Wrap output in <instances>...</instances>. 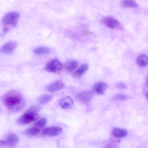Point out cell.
Here are the masks:
<instances>
[{"instance_id":"cell-1","label":"cell","mask_w":148,"mask_h":148,"mask_svg":"<svg viewBox=\"0 0 148 148\" xmlns=\"http://www.w3.org/2000/svg\"><path fill=\"white\" fill-rule=\"evenodd\" d=\"M3 101L5 106L11 111L20 110L24 105L22 95L16 90H11L6 93L3 97Z\"/></svg>"},{"instance_id":"cell-2","label":"cell","mask_w":148,"mask_h":148,"mask_svg":"<svg viewBox=\"0 0 148 148\" xmlns=\"http://www.w3.org/2000/svg\"><path fill=\"white\" fill-rule=\"evenodd\" d=\"M39 117L40 116L37 113L27 110L18 119L17 122L20 125L27 124L38 120Z\"/></svg>"},{"instance_id":"cell-3","label":"cell","mask_w":148,"mask_h":148,"mask_svg":"<svg viewBox=\"0 0 148 148\" xmlns=\"http://www.w3.org/2000/svg\"><path fill=\"white\" fill-rule=\"evenodd\" d=\"M20 14L17 12H10L5 14L3 16L2 23L5 25H10L16 26L20 17Z\"/></svg>"},{"instance_id":"cell-4","label":"cell","mask_w":148,"mask_h":148,"mask_svg":"<svg viewBox=\"0 0 148 148\" xmlns=\"http://www.w3.org/2000/svg\"><path fill=\"white\" fill-rule=\"evenodd\" d=\"M101 22L102 24L110 29H120L121 28V26L119 21L111 17H104L101 19Z\"/></svg>"},{"instance_id":"cell-5","label":"cell","mask_w":148,"mask_h":148,"mask_svg":"<svg viewBox=\"0 0 148 148\" xmlns=\"http://www.w3.org/2000/svg\"><path fill=\"white\" fill-rule=\"evenodd\" d=\"M62 67L61 62L57 59H54L49 62L46 65L45 69L50 73H55L60 70Z\"/></svg>"},{"instance_id":"cell-6","label":"cell","mask_w":148,"mask_h":148,"mask_svg":"<svg viewBox=\"0 0 148 148\" xmlns=\"http://www.w3.org/2000/svg\"><path fill=\"white\" fill-rule=\"evenodd\" d=\"M62 131V129L60 127H52L45 129L42 133L44 135L55 136L60 135Z\"/></svg>"},{"instance_id":"cell-7","label":"cell","mask_w":148,"mask_h":148,"mask_svg":"<svg viewBox=\"0 0 148 148\" xmlns=\"http://www.w3.org/2000/svg\"><path fill=\"white\" fill-rule=\"evenodd\" d=\"M92 90H88L80 92L78 95L77 98L81 102L86 103L89 102L92 99L94 93Z\"/></svg>"},{"instance_id":"cell-8","label":"cell","mask_w":148,"mask_h":148,"mask_svg":"<svg viewBox=\"0 0 148 148\" xmlns=\"http://www.w3.org/2000/svg\"><path fill=\"white\" fill-rule=\"evenodd\" d=\"M17 45L15 41H9L5 44L0 49V51L3 53L9 54L13 52Z\"/></svg>"},{"instance_id":"cell-9","label":"cell","mask_w":148,"mask_h":148,"mask_svg":"<svg viewBox=\"0 0 148 148\" xmlns=\"http://www.w3.org/2000/svg\"><path fill=\"white\" fill-rule=\"evenodd\" d=\"M64 86V84L62 82L57 81L49 85L47 88L49 92H54L62 89Z\"/></svg>"},{"instance_id":"cell-10","label":"cell","mask_w":148,"mask_h":148,"mask_svg":"<svg viewBox=\"0 0 148 148\" xmlns=\"http://www.w3.org/2000/svg\"><path fill=\"white\" fill-rule=\"evenodd\" d=\"M108 87L107 84L104 82H99L96 83L94 85L93 88L95 92L99 95H102Z\"/></svg>"},{"instance_id":"cell-11","label":"cell","mask_w":148,"mask_h":148,"mask_svg":"<svg viewBox=\"0 0 148 148\" xmlns=\"http://www.w3.org/2000/svg\"><path fill=\"white\" fill-rule=\"evenodd\" d=\"M73 104V99L69 96L62 99L60 102L61 106L65 109H68L71 108Z\"/></svg>"},{"instance_id":"cell-12","label":"cell","mask_w":148,"mask_h":148,"mask_svg":"<svg viewBox=\"0 0 148 148\" xmlns=\"http://www.w3.org/2000/svg\"><path fill=\"white\" fill-rule=\"evenodd\" d=\"M136 61L139 66L142 67H145L148 64V57L145 54H140L137 57Z\"/></svg>"},{"instance_id":"cell-13","label":"cell","mask_w":148,"mask_h":148,"mask_svg":"<svg viewBox=\"0 0 148 148\" xmlns=\"http://www.w3.org/2000/svg\"><path fill=\"white\" fill-rule=\"evenodd\" d=\"M18 138L15 134H9L5 140L7 145L9 146H14L18 143Z\"/></svg>"},{"instance_id":"cell-14","label":"cell","mask_w":148,"mask_h":148,"mask_svg":"<svg viewBox=\"0 0 148 148\" xmlns=\"http://www.w3.org/2000/svg\"><path fill=\"white\" fill-rule=\"evenodd\" d=\"M88 65L86 64H82L73 74L74 77H79L83 75L88 70Z\"/></svg>"},{"instance_id":"cell-15","label":"cell","mask_w":148,"mask_h":148,"mask_svg":"<svg viewBox=\"0 0 148 148\" xmlns=\"http://www.w3.org/2000/svg\"><path fill=\"white\" fill-rule=\"evenodd\" d=\"M78 66V63L76 60H71L66 62L65 64V68L67 71H72L76 69Z\"/></svg>"},{"instance_id":"cell-16","label":"cell","mask_w":148,"mask_h":148,"mask_svg":"<svg viewBox=\"0 0 148 148\" xmlns=\"http://www.w3.org/2000/svg\"><path fill=\"white\" fill-rule=\"evenodd\" d=\"M114 136L118 138L125 136L127 134V132L125 129L118 128H114L112 132Z\"/></svg>"},{"instance_id":"cell-17","label":"cell","mask_w":148,"mask_h":148,"mask_svg":"<svg viewBox=\"0 0 148 148\" xmlns=\"http://www.w3.org/2000/svg\"><path fill=\"white\" fill-rule=\"evenodd\" d=\"M121 5L125 8H134L138 6L137 3L133 0H123Z\"/></svg>"},{"instance_id":"cell-18","label":"cell","mask_w":148,"mask_h":148,"mask_svg":"<svg viewBox=\"0 0 148 148\" xmlns=\"http://www.w3.org/2000/svg\"><path fill=\"white\" fill-rule=\"evenodd\" d=\"M49 48L46 47L41 46L38 47L34 49V53L37 54H48L50 52Z\"/></svg>"},{"instance_id":"cell-19","label":"cell","mask_w":148,"mask_h":148,"mask_svg":"<svg viewBox=\"0 0 148 148\" xmlns=\"http://www.w3.org/2000/svg\"><path fill=\"white\" fill-rule=\"evenodd\" d=\"M40 131V129L39 128L37 127H33L27 129L25 131V133L28 135L33 136L37 134Z\"/></svg>"},{"instance_id":"cell-20","label":"cell","mask_w":148,"mask_h":148,"mask_svg":"<svg viewBox=\"0 0 148 148\" xmlns=\"http://www.w3.org/2000/svg\"><path fill=\"white\" fill-rule=\"evenodd\" d=\"M52 99V97L51 95L46 94L41 97L40 99V102L41 104H45L50 101Z\"/></svg>"},{"instance_id":"cell-21","label":"cell","mask_w":148,"mask_h":148,"mask_svg":"<svg viewBox=\"0 0 148 148\" xmlns=\"http://www.w3.org/2000/svg\"><path fill=\"white\" fill-rule=\"evenodd\" d=\"M47 123L46 119L45 118H42L36 122L35 125L38 127H42L45 126Z\"/></svg>"},{"instance_id":"cell-22","label":"cell","mask_w":148,"mask_h":148,"mask_svg":"<svg viewBox=\"0 0 148 148\" xmlns=\"http://www.w3.org/2000/svg\"><path fill=\"white\" fill-rule=\"evenodd\" d=\"M114 98L116 100L122 101H124L126 99V96L121 94H119L116 95Z\"/></svg>"},{"instance_id":"cell-23","label":"cell","mask_w":148,"mask_h":148,"mask_svg":"<svg viewBox=\"0 0 148 148\" xmlns=\"http://www.w3.org/2000/svg\"><path fill=\"white\" fill-rule=\"evenodd\" d=\"M40 109V108L39 106L35 105L31 107L28 110L33 112L37 113L39 111Z\"/></svg>"},{"instance_id":"cell-24","label":"cell","mask_w":148,"mask_h":148,"mask_svg":"<svg viewBox=\"0 0 148 148\" xmlns=\"http://www.w3.org/2000/svg\"><path fill=\"white\" fill-rule=\"evenodd\" d=\"M118 87L119 88L122 89H126L127 86L126 85L123 83H120L118 84Z\"/></svg>"},{"instance_id":"cell-25","label":"cell","mask_w":148,"mask_h":148,"mask_svg":"<svg viewBox=\"0 0 148 148\" xmlns=\"http://www.w3.org/2000/svg\"><path fill=\"white\" fill-rule=\"evenodd\" d=\"M7 146L6 142L5 140H0V146Z\"/></svg>"},{"instance_id":"cell-26","label":"cell","mask_w":148,"mask_h":148,"mask_svg":"<svg viewBox=\"0 0 148 148\" xmlns=\"http://www.w3.org/2000/svg\"><path fill=\"white\" fill-rule=\"evenodd\" d=\"M3 31L4 33H6L8 31V28L7 27H5L3 28Z\"/></svg>"}]
</instances>
